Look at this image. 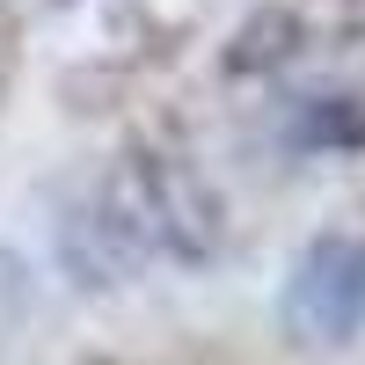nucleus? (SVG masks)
Instances as JSON below:
<instances>
[{"mask_svg": "<svg viewBox=\"0 0 365 365\" xmlns=\"http://www.w3.org/2000/svg\"><path fill=\"white\" fill-rule=\"evenodd\" d=\"M66 249L81 285H125L154 256H212L220 249V197L197 182L190 161L132 154L88 182V197L66 212Z\"/></svg>", "mask_w": 365, "mask_h": 365, "instance_id": "f257e3e1", "label": "nucleus"}, {"mask_svg": "<svg viewBox=\"0 0 365 365\" xmlns=\"http://www.w3.org/2000/svg\"><path fill=\"white\" fill-rule=\"evenodd\" d=\"M285 329L314 351H336L365 329V234H322L285 278Z\"/></svg>", "mask_w": 365, "mask_h": 365, "instance_id": "f03ea898", "label": "nucleus"}, {"mask_svg": "<svg viewBox=\"0 0 365 365\" xmlns=\"http://www.w3.org/2000/svg\"><path fill=\"white\" fill-rule=\"evenodd\" d=\"M292 117L299 139L314 146H351L365 139V29L336 37V51H322L292 88Z\"/></svg>", "mask_w": 365, "mask_h": 365, "instance_id": "7ed1b4c3", "label": "nucleus"}, {"mask_svg": "<svg viewBox=\"0 0 365 365\" xmlns=\"http://www.w3.org/2000/svg\"><path fill=\"white\" fill-rule=\"evenodd\" d=\"M51 8H73V0H51Z\"/></svg>", "mask_w": 365, "mask_h": 365, "instance_id": "20e7f679", "label": "nucleus"}]
</instances>
